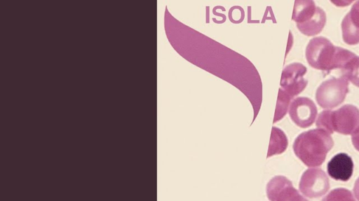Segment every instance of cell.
I'll return each instance as SVG.
<instances>
[{
  "instance_id": "3",
  "label": "cell",
  "mask_w": 359,
  "mask_h": 201,
  "mask_svg": "<svg viewBox=\"0 0 359 201\" xmlns=\"http://www.w3.org/2000/svg\"><path fill=\"white\" fill-rule=\"evenodd\" d=\"M316 125L329 134L337 132L351 135L359 128V110L355 105L346 104L337 110H323L318 114Z\"/></svg>"
},
{
  "instance_id": "9",
  "label": "cell",
  "mask_w": 359,
  "mask_h": 201,
  "mask_svg": "<svg viewBox=\"0 0 359 201\" xmlns=\"http://www.w3.org/2000/svg\"><path fill=\"white\" fill-rule=\"evenodd\" d=\"M353 161L346 153L334 155L327 165V171L330 177L334 180L346 181L353 172Z\"/></svg>"
},
{
  "instance_id": "1",
  "label": "cell",
  "mask_w": 359,
  "mask_h": 201,
  "mask_svg": "<svg viewBox=\"0 0 359 201\" xmlns=\"http://www.w3.org/2000/svg\"><path fill=\"white\" fill-rule=\"evenodd\" d=\"M333 145V139L327 132L316 128L299 134L295 138L292 148L304 165L314 168L323 163Z\"/></svg>"
},
{
  "instance_id": "8",
  "label": "cell",
  "mask_w": 359,
  "mask_h": 201,
  "mask_svg": "<svg viewBox=\"0 0 359 201\" xmlns=\"http://www.w3.org/2000/svg\"><path fill=\"white\" fill-rule=\"evenodd\" d=\"M288 112L290 119L297 126L305 128L314 123L318 110L311 98L297 97L291 102Z\"/></svg>"
},
{
  "instance_id": "6",
  "label": "cell",
  "mask_w": 359,
  "mask_h": 201,
  "mask_svg": "<svg viewBox=\"0 0 359 201\" xmlns=\"http://www.w3.org/2000/svg\"><path fill=\"white\" fill-rule=\"evenodd\" d=\"M306 68L302 64L294 62L288 64L283 70L280 89L292 98L300 94L306 87L308 80L304 75Z\"/></svg>"
},
{
  "instance_id": "17",
  "label": "cell",
  "mask_w": 359,
  "mask_h": 201,
  "mask_svg": "<svg viewBox=\"0 0 359 201\" xmlns=\"http://www.w3.org/2000/svg\"><path fill=\"white\" fill-rule=\"evenodd\" d=\"M346 15L351 24L359 30V1L353 3L350 11Z\"/></svg>"
},
{
  "instance_id": "12",
  "label": "cell",
  "mask_w": 359,
  "mask_h": 201,
  "mask_svg": "<svg viewBox=\"0 0 359 201\" xmlns=\"http://www.w3.org/2000/svg\"><path fill=\"white\" fill-rule=\"evenodd\" d=\"M288 142L285 133L277 127H272L267 158L282 154L287 147Z\"/></svg>"
},
{
  "instance_id": "2",
  "label": "cell",
  "mask_w": 359,
  "mask_h": 201,
  "mask_svg": "<svg viewBox=\"0 0 359 201\" xmlns=\"http://www.w3.org/2000/svg\"><path fill=\"white\" fill-rule=\"evenodd\" d=\"M306 58L313 68L329 72L341 69L355 54L346 49L334 46L327 38L319 36L310 40L306 47Z\"/></svg>"
},
{
  "instance_id": "11",
  "label": "cell",
  "mask_w": 359,
  "mask_h": 201,
  "mask_svg": "<svg viewBox=\"0 0 359 201\" xmlns=\"http://www.w3.org/2000/svg\"><path fill=\"white\" fill-rule=\"evenodd\" d=\"M325 23L326 14L321 8L318 6L315 15L306 22L297 25V27L303 34L312 36L321 32Z\"/></svg>"
},
{
  "instance_id": "14",
  "label": "cell",
  "mask_w": 359,
  "mask_h": 201,
  "mask_svg": "<svg viewBox=\"0 0 359 201\" xmlns=\"http://www.w3.org/2000/svg\"><path fill=\"white\" fill-rule=\"evenodd\" d=\"M341 31L344 41L348 45L359 43V30L353 27L345 15L341 22Z\"/></svg>"
},
{
  "instance_id": "13",
  "label": "cell",
  "mask_w": 359,
  "mask_h": 201,
  "mask_svg": "<svg viewBox=\"0 0 359 201\" xmlns=\"http://www.w3.org/2000/svg\"><path fill=\"white\" fill-rule=\"evenodd\" d=\"M343 77L359 87V56L355 54L349 59L341 69Z\"/></svg>"
},
{
  "instance_id": "7",
  "label": "cell",
  "mask_w": 359,
  "mask_h": 201,
  "mask_svg": "<svg viewBox=\"0 0 359 201\" xmlns=\"http://www.w3.org/2000/svg\"><path fill=\"white\" fill-rule=\"evenodd\" d=\"M266 196L270 201H308L294 188L287 177H273L266 185Z\"/></svg>"
},
{
  "instance_id": "18",
  "label": "cell",
  "mask_w": 359,
  "mask_h": 201,
  "mask_svg": "<svg viewBox=\"0 0 359 201\" xmlns=\"http://www.w3.org/2000/svg\"><path fill=\"white\" fill-rule=\"evenodd\" d=\"M351 141L355 149L359 151V128L351 134Z\"/></svg>"
},
{
  "instance_id": "5",
  "label": "cell",
  "mask_w": 359,
  "mask_h": 201,
  "mask_svg": "<svg viewBox=\"0 0 359 201\" xmlns=\"http://www.w3.org/2000/svg\"><path fill=\"white\" fill-rule=\"evenodd\" d=\"M299 188L300 192L307 198H320L324 195L330 188L328 177L320 168H309L301 177Z\"/></svg>"
},
{
  "instance_id": "19",
  "label": "cell",
  "mask_w": 359,
  "mask_h": 201,
  "mask_svg": "<svg viewBox=\"0 0 359 201\" xmlns=\"http://www.w3.org/2000/svg\"><path fill=\"white\" fill-rule=\"evenodd\" d=\"M353 193L357 200L359 201V177L355 181L353 186Z\"/></svg>"
},
{
  "instance_id": "4",
  "label": "cell",
  "mask_w": 359,
  "mask_h": 201,
  "mask_svg": "<svg viewBox=\"0 0 359 201\" xmlns=\"http://www.w3.org/2000/svg\"><path fill=\"white\" fill-rule=\"evenodd\" d=\"M348 92V81L343 77L323 82L316 92V100L323 108L332 109L342 103Z\"/></svg>"
},
{
  "instance_id": "10",
  "label": "cell",
  "mask_w": 359,
  "mask_h": 201,
  "mask_svg": "<svg viewBox=\"0 0 359 201\" xmlns=\"http://www.w3.org/2000/svg\"><path fill=\"white\" fill-rule=\"evenodd\" d=\"M317 8L313 1H295L292 20L296 22V25L304 24L315 15Z\"/></svg>"
},
{
  "instance_id": "16",
  "label": "cell",
  "mask_w": 359,
  "mask_h": 201,
  "mask_svg": "<svg viewBox=\"0 0 359 201\" xmlns=\"http://www.w3.org/2000/svg\"><path fill=\"white\" fill-rule=\"evenodd\" d=\"M322 201H356L353 193L345 188L332 190Z\"/></svg>"
},
{
  "instance_id": "15",
  "label": "cell",
  "mask_w": 359,
  "mask_h": 201,
  "mask_svg": "<svg viewBox=\"0 0 359 201\" xmlns=\"http://www.w3.org/2000/svg\"><path fill=\"white\" fill-rule=\"evenodd\" d=\"M292 98L282 89H279L273 123L280 120L287 113Z\"/></svg>"
}]
</instances>
